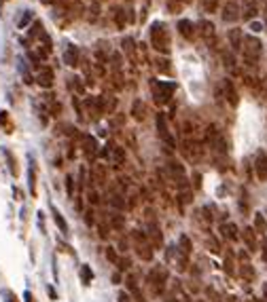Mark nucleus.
I'll return each mask as SVG.
<instances>
[{
	"mask_svg": "<svg viewBox=\"0 0 267 302\" xmlns=\"http://www.w3.org/2000/svg\"><path fill=\"white\" fill-rule=\"evenodd\" d=\"M151 40L153 44H155V49L157 51H168V36L163 34V30H161V23H153V28H151Z\"/></svg>",
	"mask_w": 267,
	"mask_h": 302,
	"instance_id": "obj_1",
	"label": "nucleus"
},
{
	"mask_svg": "<svg viewBox=\"0 0 267 302\" xmlns=\"http://www.w3.org/2000/svg\"><path fill=\"white\" fill-rule=\"evenodd\" d=\"M265 23H267V9H265Z\"/></svg>",
	"mask_w": 267,
	"mask_h": 302,
	"instance_id": "obj_29",
	"label": "nucleus"
},
{
	"mask_svg": "<svg viewBox=\"0 0 267 302\" xmlns=\"http://www.w3.org/2000/svg\"><path fill=\"white\" fill-rule=\"evenodd\" d=\"M229 42H231V47H233V51H240L242 49V30H231L229 32Z\"/></svg>",
	"mask_w": 267,
	"mask_h": 302,
	"instance_id": "obj_9",
	"label": "nucleus"
},
{
	"mask_svg": "<svg viewBox=\"0 0 267 302\" xmlns=\"http://www.w3.org/2000/svg\"><path fill=\"white\" fill-rule=\"evenodd\" d=\"M201 28H203V30H201V34L206 36V38H212V36H214V25H212V23L203 21V23H201Z\"/></svg>",
	"mask_w": 267,
	"mask_h": 302,
	"instance_id": "obj_13",
	"label": "nucleus"
},
{
	"mask_svg": "<svg viewBox=\"0 0 267 302\" xmlns=\"http://www.w3.org/2000/svg\"><path fill=\"white\" fill-rule=\"evenodd\" d=\"M222 89H225V93H227V100H229V104H231V106H235V104H238V93H235V89H233V82L227 79L225 82H222Z\"/></svg>",
	"mask_w": 267,
	"mask_h": 302,
	"instance_id": "obj_7",
	"label": "nucleus"
},
{
	"mask_svg": "<svg viewBox=\"0 0 267 302\" xmlns=\"http://www.w3.org/2000/svg\"><path fill=\"white\" fill-rule=\"evenodd\" d=\"M134 108H136V119L142 121L144 119V106H142V101H134ZM134 108H132V110H134Z\"/></svg>",
	"mask_w": 267,
	"mask_h": 302,
	"instance_id": "obj_14",
	"label": "nucleus"
},
{
	"mask_svg": "<svg viewBox=\"0 0 267 302\" xmlns=\"http://www.w3.org/2000/svg\"><path fill=\"white\" fill-rule=\"evenodd\" d=\"M216 6H219V0H203V9L208 13H214Z\"/></svg>",
	"mask_w": 267,
	"mask_h": 302,
	"instance_id": "obj_16",
	"label": "nucleus"
},
{
	"mask_svg": "<svg viewBox=\"0 0 267 302\" xmlns=\"http://www.w3.org/2000/svg\"><path fill=\"white\" fill-rule=\"evenodd\" d=\"M250 30L252 32H261V30H263V25H261L259 21H254V23H250Z\"/></svg>",
	"mask_w": 267,
	"mask_h": 302,
	"instance_id": "obj_23",
	"label": "nucleus"
},
{
	"mask_svg": "<svg viewBox=\"0 0 267 302\" xmlns=\"http://www.w3.org/2000/svg\"><path fill=\"white\" fill-rule=\"evenodd\" d=\"M108 258H111L112 262H114V260H117V256H114V252H112V247H108Z\"/></svg>",
	"mask_w": 267,
	"mask_h": 302,
	"instance_id": "obj_26",
	"label": "nucleus"
},
{
	"mask_svg": "<svg viewBox=\"0 0 267 302\" xmlns=\"http://www.w3.org/2000/svg\"><path fill=\"white\" fill-rule=\"evenodd\" d=\"M254 226H257V228L261 230V233H263V230H265V220H263V216H261V214H257V220H254Z\"/></svg>",
	"mask_w": 267,
	"mask_h": 302,
	"instance_id": "obj_22",
	"label": "nucleus"
},
{
	"mask_svg": "<svg viewBox=\"0 0 267 302\" xmlns=\"http://www.w3.org/2000/svg\"><path fill=\"white\" fill-rule=\"evenodd\" d=\"M240 19V4H235L233 0H229V2L222 6V21L227 23H233Z\"/></svg>",
	"mask_w": 267,
	"mask_h": 302,
	"instance_id": "obj_4",
	"label": "nucleus"
},
{
	"mask_svg": "<svg viewBox=\"0 0 267 302\" xmlns=\"http://www.w3.org/2000/svg\"><path fill=\"white\" fill-rule=\"evenodd\" d=\"M47 294H49V296L53 298V300H57V292H55V290H53V287H51V285H47Z\"/></svg>",
	"mask_w": 267,
	"mask_h": 302,
	"instance_id": "obj_24",
	"label": "nucleus"
},
{
	"mask_svg": "<svg viewBox=\"0 0 267 302\" xmlns=\"http://www.w3.org/2000/svg\"><path fill=\"white\" fill-rule=\"evenodd\" d=\"M114 21H119V25L123 28V9H114Z\"/></svg>",
	"mask_w": 267,
	"mask_h": 302,
	"instance_id": "obj_21",
	"label": "nucleus"
},
{
	"mask_svg": "<svg viewBox=\"0 0 267 302\" xmlns=\"http://www.w3.org/2000/svg\"><path fill=\"white\" fill-rule=\"evenodd\" d=\"M2 296H4V302H17V296L11 290H2Z\"/></svg>",
	"mask_w": 267,
	"mask_h": 302,
	"instance_id": "obj_20",
	"label": "nucleus"
},
{
	"mask_svg": "<svg viewBox=\"0 0 267 302\" xmlns=\"http://www.w3.org/2000/svg\"><path fill=\"white\" fill-rule=\"evenodd\" d=\"M64 61H66V66H70V68L79 66V49H76L74 44H68L66 53H64Z\"/></svg>",
	"mask_w": 267,
	"mask_h": 302,
	"instance_id": "obj_5",
	"label": "nucleus"
},
{
	"mask_svg": "<svg viewBox=\"0 0 267 302\" xmlns=\"http://www.w3.org/2000/svg\"><path fill=\"white\" fill-rule=\"evenodd\" d=\"M157 129H159V136H161L165 142H168L170 146H174V142H172V138L168 133V127H165V117H163V114H159V117H157Z\"/></svg>",
	"mask_w": 267,
	"mask_h": 302,
	"instance_id": "obj_6",
	"label": "nucleus"
},
{
	"mask_svg": "<svg viewBox=\"0 0 267 302\" xmlns=\"http://www.w3.org/2000/svg\"><path fill=\"white\" fill-rule=\"evenodd\" d=\"M119 300H121V302H127V296H125V294H123V292H121V294H119Z\"/></svg>",
	"mask_w": 267,
	"mask_h": 302,
	"instance_id": "obj_27",
	"label": "nucleus"
},
{
	"mask_svg": "<svg viewBox=\"0 0 267 302\" xmlns=\"http://www.w3.org/2000/svg\"><path fill=\"white\" fill-rule=\"evenodd\" d=\"M244 53L248 60H257L259 53H261V40L254 36H246L244 38Z\"/></svg>",
	"mask_w": 267,
	"mask_h": 302,
	"instance_id": "obj_2",
	"label": "nucleus"
},
{
	"mask_svg": "<svg viewBox=\"0 0 267 302\" xmlns=\"http://www.w3.org/2000/svg\"><path fill=\"white\" fill-rule=\"evenodd\" d=\"M178 30H180V34H182L184 38H193V36H195L193 23H191L189 19H180V21H178Z\"/></svg>",
	"mask_w": 267,
	"mask_h": 302,
	"instance_id": "obj_8",
	"label": "nucleus"
},
{
	"mask_svg": "<svg viewBox=\"0 0 267 302\" xmlns=\"http://www.w3.org/2000/svg\"><path fill=\"white\" fill-rule=\"evenodd\" d=\"M81 279L85 281V285H89V283H91V279H93V275H91V268H89L87 264L83 266V271H81Z\"/></svg>",
	"mask_w": 267,
	"mask_h": 302,
	"instance_id": "obj_12",
	"label": "nucleus"
},
{
	"mask_svg": "<svg viewBox=\"0 0 267 302\" xmlns=\"http://www.w3.org/2000/svg\"><path fill=\"white\" fill-rule=\"evenodd\" d=\"M4 157L9 159V167H11V173L13 176H17V165H15V159H13V154L9 150H4Z\"/></svg>",
	"mask_w": 267,
	"mask_h": 302,
	"instance_id": "obj_15",
	"label": "nucleus"
},
{
	"mask_svg": "<svg viewBox=\"0 0 267 302\" xmlns=\"http://www.w3.org/2000/svg\"><path fill=\"white\" fill-rule=\"evenodd\" d=\"M51 214H53V220H55V224H57V228H60L62 233H68V224H66V220L62 218L60 211H57V207H51Z\"/></svg>",
	"mask_w": 267,
	"mask_h": 302,
	"instance_id": "obj_11",
	"label": "nucleus"
},
{
	"mask_svg": "<svg viewBox=\"0 0 267 302\" xmlns=\"http://www.w3.org/2000/svg\"><path fill=\"white\" fill-rule=\"evenodd\" d=\"M23 298H25V302H34V296H32L30 292H25V294H23Z\"/></svg>",
	"mask_w": 267,
	"mask_h": 302,
	"instance_id": "obj_25",
	"label": "nucleus"
},
{
	"mask_svg": "<svg viewBox=\"0 0 267 302\" xmlns=\"http://www.w3.org/2000/svg\"><path fill=\"white\" fill-rule=\"evenodd\" d=\"M30 19H32V11H25V13H23V17H22V19H19V23H17V25H19V28H22V30H23V28H25V25H28V23H30Z\"/></svg>",
	"mask_w": 267,
	"mask_h": 302,
	"instance_id": "obj_18",
	"label": "nucleus"
},
{
	"mask_svg": "<svg viewBox=\"0 0 267 302\" xmlns=\"http://www.w3.org/2000/svg\"><path fill=\"white\" fill-rule=\"evenodd\" d=\"M28 180H30V192H32V195H34V192H36V182H34V167H30V173H28Z\"/></svg>",
	"mask_w": 267,
	"mask_h": 302,
	"instance_id": "obj_19",
	"label": "nucleus"
},
{
	"mask_svg": "<svg viewBox=\"0 0 267 302\" xmlns=\"http://www.w3.org/2000/svg\"><path fill=\"white\" fill-rule=\"evenodd\" d=\"M222 230H225V235L229 237V239H235V233H238V228H235L233 224H225V226H222Z\"/></svg>",
	"mask_w": 267,
	"mask_h": 302,
	"instance_id": "obj_17",
	"label": "nucleus"
},
{
	"mask_svg": "<svg viewBox=\"0 0 267 302\" xmlns=\"http://www.w3.org/2000/svg\"><path fill=\"white\" fill-rule=\"evenodd\" d=\"M254 171H257V178L261 182L267 180V154L263 150L257 152V159H254Z\"/></svg>",
	"mask_w": 267,
	"mask_h": 302,
	"instance_id": "obj_3",
	"label": "nucleus"
},
{
	"mask_svg": "<svg viewBox=\"0 0 267 302\" xmlns=\"http://www.w3.org/2000/svg\"><path fill=\"white\" fill-rule=\"evenodd\" d=\"M263 247H265V260H267V241H265V245H263Z\"/></svg>",
	"mask_w": 267,
	"mask_h": 302,
	"instance_id": "obj_28",
	"label": "nucleus"
},
{
	"mask_svg": "<svg viewBox=\"0 0 267 302\" xmlns=\"http://www.w3.org/2000/svg\"><path fill=\"white\" fill-rule=\"evenodd\" d=\"M38 85H43V87L53 85V72H51V70H41V74H38Z\"/></svg>",
	"mask_w": 267,
	"mask_h": 302,
	"instance_id": "obj_10",
	"label": "nucleus"
}]
</instances>
